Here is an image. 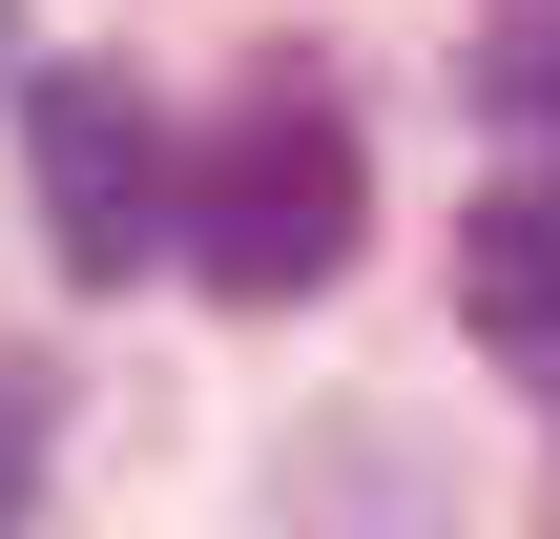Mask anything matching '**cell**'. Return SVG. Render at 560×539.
<instances>
[{
	"mask_svg": "<svg viewBox=\"0 0 560 539\" xmlns=\"http://www.w3.org/2000/svg\"><path fill=\"white\" fill-rule=\"evenodd\" d=\"M353 229H374V145H353L332 83L270 62V83L208 125V166H187V270H208L229 312H291V291L353 270Z\"/></svg>",
	"mask_w": 560,
	"mask_h": 539,
	"instance_id": "cell-1",
	"label": "cell"
},
{
	"mask_svg": "<svg viewBox=\"0 0 560 539\" xmlns=\"http://www.w3.org/2000/svg\"><path fill=\"white\" fill-rule=\"evenodd\" d=\"M21 145H42V249H62L83 291H125L145 249H187V166H166V125L125 104V62H42Z\"/></svg>",
	"mask_w": 560,
	"mask_h": 539,
	"instance_id": "cell-2",
	"label": "cell"
},
{
	"mask_svg": "<svg viewBox=\"0 0 560 539\" xmlns=\"http://www.w3.org/2000/svg\"><path fill=\"white\" fill-rule=\"evenodd\" d=\"M457 312L499 353H560V166H520V187L457 208Z\"/></svg>",
	"mask_w": 560,
	"mask_h": 539,
	"instance_id": "cell-3",
	"label": "cell"
},
{
	"mask_svg": "<svg viewBox=\"0 0 560 539\" xmlns=\"http://www.w3.org/2000/svg\"><path fill=\"white\" fill-rule=\"evenodd\" d=\"M42 457H62V374L0 353V539H21V499H42Z\"/></svg>",
	"mask_w": 560,
	"mask_h": 539,
	"instance_id": "cell-4",
	"label": "cell"
},
{
	"mask_svg": "<svg viewBox=\"0 0 560 539\" xmlns=\"http://www.w3.org/2000/svg\"><path fill=\"white\" fill-rule=\"evenodd\" d=\"M478 83H499V125H560V21H520V42H499Z\"/></svg>",
	"mask_w": 560,
	"mask_h": 539,
	"instance_id": "cell-5",
	"label": "cell"
}]
</instances>
